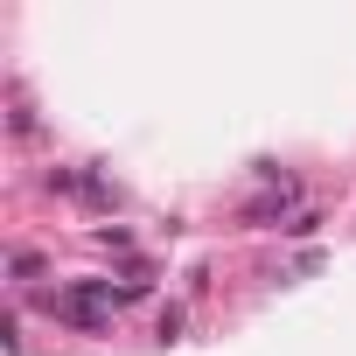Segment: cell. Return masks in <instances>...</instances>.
I'll list each match as a JSON object with an SVG mask.
<instances>
[{"instance_id":"cell-2","label":"cell","mask_w":356,"mask_h":356,"mask_svg":"<svg viewBox=\"0 0 356 356\" xmlns=\"http://www.w3.org/2000/svg\"><path fill=\"white\" fill-rule=\"evenodd\" d=\"M182 328H189V314L168 300V307H161V321H154V335H161V342H182Z\"/></svg>"},{"instance_id":"cell-4","label":"cell","mask_w":356,"mask_h":356,"mask_svg":"<svg viewBox=\"0 0 356 356\" xmlns=\"http://www.w3.org/2000/svg\"><path fill=\"white\" fill-rule=\"evenodd\" d=\"M98 245H105V252H133V231H126V224H98Z\"/></svg>"},{"instance_id":"cell-3","label":"cell","mask_w":356,"mask_h":356,"mask_svg":"<svg viewBox=\"0 0 356 356\" xmlns=\"http://www.w3.org/2000/svg\"><path fill=\"white\" fill-rule=\"evenodd\" d=\"M8 126H15V140H29V133H35V105H29V91H15V112H8Z\"/></svg>"},{"instance_id":"cell-6","label":"cell","mask_w":356,"mask_h":356,"mask_svg":"<svg viewBox=\"0 0 356 356\" xmlns=\"http://www.w3.org/2000/svg\"><path fill=\"white\" fill-rule=\"evenodd\" d=\"M314 231H321V217H314V210H300V217L286 224V238H314Z\"/></svg>"},{"instance_id":"cell-5","label":"cell","mask_w":356,"mask_h":356,"mask_svg":"<svg viewBox=\"0 0 356 356\" xmlns=\"http://www.w3.org/2000/svg\"><path fill=\"white\" fill-rule=\"evenodd\" d=\"M8 273H15V286H22V280H35V273H42V252H15V259H8Z\"/></svg>"},{"instance_id":"cell-1","label":"cell","mask_w":356,"mask_h":356,"mask_svg":"<svg viewBox=\"0 0 356 356\" xmlns=\"http://www.w3.org/2000/svg\"><path fill=\"white\" fill-rule=\"evenodd\" d=\"M293 203H300V189L280 182V189H266V196L245 203V224H280V231H286V224H293Z\"/></svg>"}]
</instances>
